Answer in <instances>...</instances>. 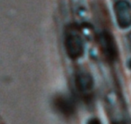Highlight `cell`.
<instances>
[{"label": "cell", "mask_w": 131, "mask_h": 124, "mask_svg": "<svg viewBox=\"0 0 131 124\" xmlns=\"http://www.w3.org/2000/svg\"><path fill=\"white\" fill-rule=\"evenodd\" d=\"M65 48L68 56L73 59H79L83 55L84 45L77 26H70L67 32L65 37Z\"/></svg>", "instance_id": "6da1fadb"}, {"label": "cell", "mask_w": 131, "mask_h": 124, "mask_svg": "<svg viewBox=\"0 0 131 124\" xmlns=\"http://www.w3.org/2000/svg\"><path fill=\"white\" fill-rule=\"evenodd\" d=\"M97 39L100 51L106 60L110 63L114 62L118 56V48L111 33L108 31H103L100 33Z\"/></svg>", "instance_id": "7a4b0ae2"}, {"label": "cell", "mask_w": 131, "mask_h": 124, "mask_svg": "<svg viewBox=\"0 0 131 124\" xmlns=\"http://www.w3.org/2000/svg\"><path fill=\"white\" fill-rule=\"evenodd\" d=\"M117 23L121 28L131 26V6L125 0H119L115 5Z\"/></svg>", "instance_id": "3957f363"}, {"label": "cell", "mask_w": 131, "mask_h": 124, "mask_svg": "<svg viewBox=\"0 0 131 124\" xmlns=\"http://www.w3.org/2000/svg\"><path fill=\"white\" fill-rule=\"evenodd\" d=\"M56 110L62 116L70 117L76 112V106L73 99L67 96H58L54 100Z\"/></svg>", "instance_id": "277c9868"}, {"label": "cell", "mask_w": 131, "mask_h": 124, "mask_svg": "<svg viewBox=\"0 0 131 124\" xmlns=\"http://www.w3.org/2000/svg\"><path fill=\"white\" fill-rule=\"evenodd\" d=\"M75 84L80 93L87 94L93 87V80L90 74L81 73L76 76Z\"/></svg>", "instance_id": "5b68a950"}, {"label": "cell", "mask_w": 131, "mask_h": 124, "mask_svg": "<svg viewBox=\"0 0 131 124\" xmlns=\"http://www.w3.org/2000/svg\"><path fill=\"white\" fill-rule=\"evenodd\" d=\"M87 124H101L100 121L96 119V118H93L91 119H90L87 122Z\"/></svg>", "instance_id": "8992f818"}, {"label": "cell", "mask_w": 131, "mask_h": 124, "mask_svg": "<svg viewBox=\"0 0 131 124\" xmlns=\"http://www.w3.org/2000/svg\"><path fill=\"white\" fill-rule=\"evenodd\" d=\"M129 66H130V67H131V61H130V62H129Z\"/></svg>", "instance_id": "52a82bcc"}]
</instances>
